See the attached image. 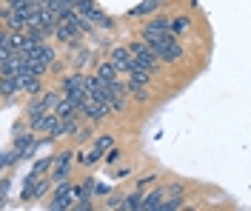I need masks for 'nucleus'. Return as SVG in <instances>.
Here are the masks:
<instances>
[{
	"label": "nucleus",
	"mask_w": 251,
	"mask_h": 211,
	"mask_svg": "<svg viewBox=\"0 0 251 211\" xmlns=\"http://www.w3.org/2000/svg\"><path fill=\"white\" fill-rule=\"evenodd\" d=\"M120 209H128V211H140V209H143V194H140V191H134V194L123 197V203H120Z\"/></svg>",
	"instance_id": "4468645a"
},
{
	"label": "nucleus",
	"mask_w": 251,
	"mask_h": 211,
	"mask_svg": "<svg viewBox=\"0 0 251 211\" xmlns=\"http://www.w3.org/2000/svg\"><path fill=\"white\" fill-rule=\"evenodd\" d=\"M75 200H77V186H72L69 180H63V183H57V191H54V200L49 203V209H51V211L72 209V206H75Z\"/></svg>",
	"instance_id": "f03ea898"
},
{
	"label": "nucleus",
	"mask_w": 251,
	"mask_h": 211,
	"mask_svg": "<svg viewBox=\"0 0 251 211\" xmlns=\"http://www.w3.org/2000/svg\"><path fill=\"white\" fill-rule=\"evenodd\" d=\"M15 80H17V89L20 92H29V94H40V77H34L29 69H17L15 71Z\"/></svg>",
	"instance_id": "7ed1b4c3"
},
{
	"label": "nucleus",
	"mask_w": 251,
	"mask_h": 211,
	"mask_svg": "<svg viewBox=\"0 0 251 211\" xmlns=\"http://www.w3.org/2000/svg\"><path fill=\"white\" fill-rule=\"evenodd\" d=\"M180 57H183V46H180L177 40H174L172 46H166V49L157 54V60H163V63H177Z\"/></svg>",
	"instance_id": "6e6552de"
},
{
	"label": "nucleus",
	"mask_w": 251,
	"mask_h": 211,
	"mask_svg": "<svg viewBox=\"0 0 251 211\" xmlns=\"http://www.w3.org/2000/svg\"><path fill=\"white\" fill-rule=\"evenodd\" d=\"M106 160H109V163H117V160H120V148L111 146L109 151H106Z\"/></svg>",
	"instance_id": "5701e85b"
},
{
	"label": "nucleus",
	"mask_w": 251,
	"mask_h": 211,
	"mask_svg": "<svg viewBox=\"0 0 251 211\" xmlns=\"http://www.w3.org/2000/svg\"><path fill=\"white\" fill-rule=\"evenodd\" d=\"M54 163H72V151H60V157Z\"/></svg>",
	"instance_id": "393cba45"
},
{
	"label": "nucleus",
	"mask_w": 251,
	"mask_h": 211,
	"mask_svg": "<svg viewBox=\"0 0 251 211\" xmlns=\"http://www.w3.org/2000/svg\"><path fill=\"white\" fill-rule=\"evenodd\" d=\"M186 29H188V17H177V20H172V34L186 32Z\"/></svg>",
	"instance_id": "aec40b11"
},
{
	"label": "nucleus",
	"mask_w": 251,
	"mask_h": 211,
	"mask_svg": "<svg viewBox=\"0 0 251 211\" xmlns=\"http://www.w3.org/2000/svg\"><path fill=\"white\" fill-rule=\"evenodd\" d=\"M128 51H131V69L137 66V69H149V71H154L157 69V54L151 49H149V43L146 40H140V43H131L128 46Z\"/></svg>",
	"instance_id": "f257e3e1"
},
{
	"label": "nucleus",
	"mask_w": 251,
	"mask_h": 211,
	"mask_svg": "<svg viewBox=\"0 0 251 211\" xmlns=\"http://www.w3.org/2000/svg\"><path fill=\"white\" fill-rule=\"evenodd\" d=\"M0 32H3V17H0Z\"/></svg>",
	"instance_id": "c85d7f7f"
},
{
	"label": "nucleus",
	"mask_w": 251,
	"mask_h": 211,
	"mask_svg": "<svg viewBox=\"0 0 251 211\" xmlns=\"http://www.w3.org/2000/svg\"><path fill=\"white\" fill-rule=\"evenodd\" d=\"M12 54V46H9V40L6 37H0V60H6Z\"/></svg>",
	"instance_id": "4be33fe9"
},
{
	"label": "nucleus",
	"mask_w": 251,
	"mask_h": 211,
	"mask_svg": "<svg viewBox=\"0 0 251 211\" xmlns=\"http://www.w3.org/2000/svg\"><path fill=\"white\" fill-rule=\"evenodd\" d=\"M37 114H43V106H40V100L29 106V120H31V117H37Z\"/></svg>",
	"instance_id": "b1692460"
},
{
	"label": "nucleus",
	"mask_w": 251,
	"mask_h": 211,
	"mask_svg": "<svg viewBox=\"0 0 251 211\" xmlns=\"http://www.w3.org/2000/svg\"><path fill=\"white\" fill-rule=\"evenodd\" d=\"M57 120H60V117H57L54 112H43V114H37V117H31V129L34 131H49V134H51L54 126H57Z\"/></svg>",
	"instance_id": "39448f33"
},
{
	"label": "nucleus",
	"mask_w": 251,
	"mask_h": 211,
	"mask_svg": "<svg viewBox=\"0 0 251 211\" xmlns=\"http://www.w3.org/2000/svg\"><path fill=\"white\" fill-rule=\"evenodd\" d=\"M111 66L117 69V74L120 71H128L131 69V51L126 49V46H117V49L111 51Z\"/></svg>",
	"instance_id": "423d86ee"
},
{
	"label": "nucleus",
	"mask_w": 251,
	"mask_h": 211,
	"mask_svg": "<svg viewBox=\"0 0 251 211\" xmlns=\"http://www.w3.org/2000/svg\"><path fill=\"white\" fill-rule=\"evenodd\" d=\"M17 92H20V89H17L15 74H3V77H0V97H12Z\"/></svg>",
	"instance_id": "9d476101"
},
{
	"label": "nucleus",
	"mask_w": 251,
	"mask_h": 211,
	"mask_svg": "<svg viewBox=\"0 0 251 211\" xmlns=\"http://www.w3.org/2000/svg\"><path fill=\"white\" fill-rule=\"evenodd\" d=\"M149 12H157V6L151 0H143L137 9H131V17H140V15H149Z\"/></svg>",
	"instance_id": "a211bd4d"
},
{
	"label": "nucleus",
	"mask_w": 251,
	"mask_h": 211,
	"mask_svg": "<svg viewBox=\"0 0 251 211\" xmlns=\"http://www.w3.org/2000/svg\"><path fill=\"white\" fill-rule=\"evenodd\" d=\"M120 203H123V197H120V194L111 197V200H109V209H120Z\"/></svg>",
	"instance_id": "a878e982"
},
{
	"label": "nucleus",
	"mask_w": 251,
	"mask_h": 211,
	"mask_svg": "<svg viewBox=\"0 0 251 211\" xmlns=\"http://www.w3.org/2000/svg\"><path fill=\"white\" fill-rule=\"evenodd\" d=\"M151 3H154L157 9H160V6H163V3H166V0H151Z\"/></svg>",
	"instance_id": "cd10ccee"
},
{
	"label": "nucleus",
	"mask_w": 251,
	"mask_h": 211,
	"mask_svg": "<svg viewBox=\"0 0 251 211\" xmlns=\"http://www.w3.org/2000/svg\"><path fill=\"white\" fill-rule=\"evenodd\" d=\"M69 168H72V163H57V168H54L51 180H54V183H63V180H69Z\"/></svg>",
	"instance_id": "f3484780"
},
{
	"label": "nucleus",
	"mask_w": 251,
	"mask_h": 211,
	"mask_svg": "<svg viewBox=\"0 0 251 211\" xmlns=\"http://www.w3.org/2000/svg\"><path fill=\"white\" fill-rule=\"evenodd\" d=\"M60 3H66V6H72V9H75V3H77V0H60Z\"/></svg>",
	"instance_id": "bb28decb"
},
{
	"label": "nucleus",
	"mask_w": 251,
	"mask_h": 211,
	"mask_svg": "<svg viewBox=\"0 0 251 211\" xmlns=\"http://www.w3.org/2000/svg\"><path fill=\"white\" fill-rule=\"evenodd\" d=\"M80 112H86L92 120H100V117H106V114H109V109H106V103H103V100L89 97V94H86V100L80 103Z\"/></svg>",
	"instance_id": "20e7f679"
},
{
	"label": "nucleus",
	"mask_w": 251,
	"mask_h": 211,
	"mask_svg": "<svg viewBox=\"0 0 251 211\" xmlns=\"http://www.w3.org/2000/svg\"><path fill=\"white\" fill-rule=\"evenodd\" d=\"M57 100H60V94H54V92H49V94H43V97H40V106H43V112H54Z\"/></svg>",
	"instance_id": "dca6fc26"
},
{
	"label": "nucleus",
	"mask_w": 251,
	"mask_h": 211,
	"mask_svg": "<svg viewBox=\"0 0 251 211\" xmlns=\"http://www.w3.org/2000/svg\"><path fill=\"white\" fill-rule=\"evenodd\" d=\"M94 74H97V77H100V80H117V69H114V66H111V60L109 63H100L97 66V71H94Z\"/></svg>",
	"instance_id": "ddd939ff"
},
{
	"label": "nucleus",
	"mask_w": 251,
	"mask_h": 211,
	"mask_svg": "<svg viewBox=\"0 0 251 211\" xmlns=\"http://www.w3.org/2000/svg\"><path fill=\"white\" fill-rule=\"evenodd\" d=\"M163 200H166V191H163V188L151 191L149 197H143V211H157L163 206Z\"/></svg>",
	"instance_id": "1a4fd4ad"
},
{
	"label": "nucleus",
	"mask_w": 251,
	"mask_h": 211,
	"mask_svg": "<svg viewBox=\"0 0 251 211\" xmlns=\"http://www.w3.org/2000/svg\"><path fill=\"white\" fill-rule=\"evenodd\" d=\"M72 92H83V74L63 77V94H72Z\"/></svg>",
	"instance_id": "9b49d317"
},
{
	"label": "nucleus",
	"mask_w": 251,
	"mask_h": 211,
	"mask_svg": "<svg viewBox=\"0 0 251 211\" xmlns=\"http://www.w3.org/2000/svg\"><path fill=\"white\" fill-rule=\"evenodd\" d=\"M31 143H34V140H31V134H20V137H17V143H15V146H17L15 151L20 154V157H29Z\"/></svg>",
	"instance_id": "2eb2a0df"
},
{
	"label": "nucleus",
	"mask_w": 251,
	"mask_h": 211,
	"mask_svg": "<svg viewBox=\"0 0 251 211\" xmlns=\"http://www.w3.org/2000/svg\"><path fill=\"white\" fill-rule=\"evenodd\" d=\"M15 160H20L17 151H3V154H0V168H3V165H12Z\"/></svg>",
	"instance_id": "6ab92c4d"
},
{
	"label": "nucleus",
	"mask_w": 251,
	"mask_h": 211,
	"mask_svg": "<svg viewBox=\"0 0 251 211\" xmlns=\"http://www.w3.org/2000/svg\"><path fill=\"white\" fill-rule=\"evenodd\" d=\"M111 146H114V143H111V137H97V140H94V148H100L103 154H106Z\"/></svg>",
	"instance_id": "412c9836"
},
{
	"label": "nucleus",
	"mask_w": 251,
	"mask_h": 211,
	"mask_svg": "<svg viewBox=\"0 0 251 211\" xmlns=\"http://www.w3.org/2000/svg\"><path fill=\"white\" fill-rule=\"evenodd\" d=\"M51 165H54V157H43V160H37V163H34V168H31L29 177L40 180V177H43V174L49 171V168H51Z\"/></svg>",
	"instance_id": "f8f14e48"
},
{
	"label": "nucleus",
	"mask_w": 251,
	"mask_h": 211,
	"mask_svg": "<svg viewBox=\"0 0 251 211\" xmlns=\"http://www.w3.org/2000/svg\"><path fill=\"white\" fill-rule=\"evenodd\" d=\"M160 32H172V17H154V20L143 29V37H146V34H160Z\"/></svg>",
	"instance_id": "0eeeda50"
}]
</instances>
